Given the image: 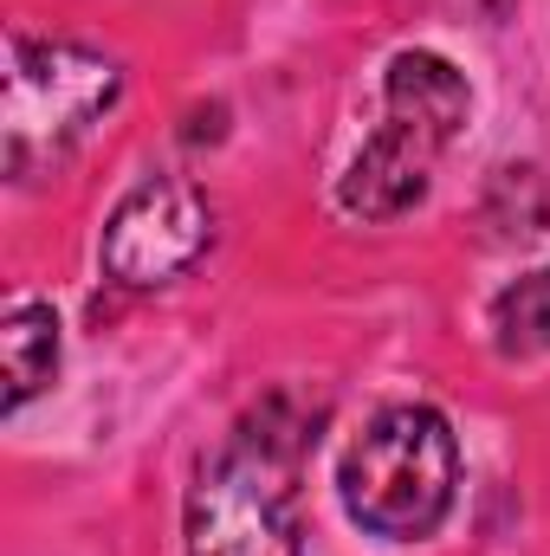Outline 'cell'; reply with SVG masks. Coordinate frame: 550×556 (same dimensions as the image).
I'll return each mask as SVG.
<instances>
[{"instance_id": "cell-7", "label": "cell", "mask_w": 550, "mask_h": 556, "mask_svg": "<svg viewBox=\"0 0 550 556\" xmlns=\"http://www.w3.org/2000/svg\"><path fill=\"white\" fill-rule=\"evenodd\" d=\"M492 343H499V356H545L550 350V266L525 273L492 298Z\"/></svg>"}, {"instance_id": "cell-1", "label": "cell", "mask_w": 550, "mask_h": 556, "mask_svg": "<svg viewBox=\"0 0 550 556\" xmlns=\"http://www.w3.org/2000/svg\"><path fill=\"white\" fill-rule=\"evenodd\" d=\"M317 446L285 395L247 415L188 492V556H298V472Z\"/></svg>"}, {"instance_id": "cell-5", "label": "cell", "mask_w": 550, "mask_h": 556, "mask_svg": "<svg viewBox=\"0 0 550 556\" xmlns=\"http://www.w3.org/2000/svg\"><path fill=\"white\" fill-rule=\"evenodd\" d=\"M214 240V207L195 181H142L104 227V273L117 285H162L188 273Z\"/></svg>"}, {"instance_id": "cell-4", "label": "cell", "mask_w": 550, "mask_h": 556, "mask_svg": "<svg viewBox=\"0 0 550 556\" xmlns=\"http://www.w3.org/2000/svg\"><path fill=\"white\" fill-rule=\"evenodd\" d=\"M124 72L85 46H20L7 72V168L33 175L85 142L117 104Z\"/></svg>"}, {"instance_id": "cell-6", "label": "cell", "mask_w": 550, "mask_h": 556, "mask_svg": "<svg viewBox=\"0 0 550 556\" xmlns=\"http://www.w3.org/2000/svg\"><path fill=\"white\" fill-rule=\"evenodd\" d=\"M0 356H7V415H13L59 369V317L46 304H13L7 311V330H0Z\"/></svg>"}, {"instance_id": "cell-2", "label": "cell", "mask_w": 550, "mask_h": 556, "mask_svg": "<svg viewBox=\"0 0 550 556\" xmlns=\"http://www.w3.org/2000/svg\"><path fill=\"white\" fill-rule=\"evenodd\" d=\"M466 111H473V91L440 52H396L389 85H383V124L357 149L350 175L337 181L343 214H357V220L409 214L427 194V175H434L440 149L460 137Z\"/></svg>"}, {"instance_id": "cell-3", "label": "cell", "mask_w": 550, "mask_h": 556, "mask_svg": "<svg viewBox=\"0 0 550 556\" xmlns=\"http://www.w3.org/2000/svg\"><path fill=\"white\" fill-rule=\"evenodd\" d=\"M460 479L453 427L434 408H383L343 453V511L376 538H427Z\"/></svg>"}]
</instances>
